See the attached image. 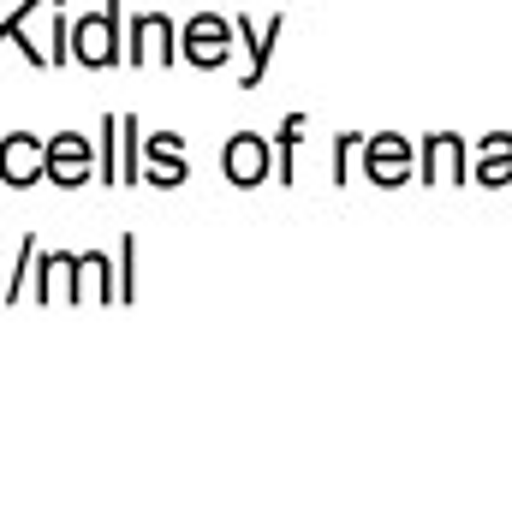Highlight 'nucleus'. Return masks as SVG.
<instances>
[{"instance_id":"obj_6","label":"nucleus","mask_w":512,"mask_h":512,"mask_svg":"<svg viewBox=\"0 0 512 512\" xmlns=\"http://www.w3.org/2000/svg\"><path fill=\"white\" fill-rule=\"evenodd\" d=\"M405 167H411V149H405L399 137H376V143H370V179H376V185L405 179Z\"/></svg>"},{"instance_id":"obj_8","label":"nucleus","mask_w":512,"mask_h":512,"mask_svg":"<svg viewBox=\"0 0 512 512\" xmlns=\"http://www.w3.org/2000/svg\"><path fill=\"white\" fill-rule=\"evenodd\" d=\"M167 60V18H143L137 24V48H131V60Z\"/></svg>"},{"instance_id":"obj_3","label":"nucleus","mask_w":512,"mask_h":512,"mask_svg":"<svg viewBox=\"0 0 512 512\" xmlns=\"http://www.w3.org/2000/svg\"><path fill=\"white\" fill-rule=\"evenodd\" d=\"M48 179H60V185H78V179H90V143L84 137H54L48 143Z\"/></svg>"},{"instance_id":"obj_7","label":"nucleus","mask_w":512,"mask_h":512,"mask_svg":"<svg viewBox=\"0 0 512 512\" xmlns=\"http://www.w3.org/2000/svg\"><path fill=\"white\" fill-rule=\"evenodd\" d=\"M149 155H155V161H149V179H161V185H179V179H185V161H173V155H179V137H161Z\"/></svg>"},{"instance_id":"obj_9","label":"nucleus","mask_w":512,"mask_h":512,"mask_svg":"<svg viewBox=\"0 0 512 512\" xmlns=\"http://www.w3.org/2000/svg\"><path fill=\"white\" fill-rule=\"evenodd\" d=\"M483 179H512V137H495L483 149Z\"/></svg>"},{"instance_id":"obj_2","label":"nucleus","mask_w":512,"mask_h":512,"mask_svg":"<svg viewBox=\"0 0 512 512\" xmlns=\"http://www.w3.org/2000/svg\"><path fill=\"white\" fill-rule=\"evenodd\" d=\"M0 173H6L12 185H30V179L48 173V149L30 143V137H6V143H0Z\"/></svg>"},{"instance_id":"obj_5","label":"nucleus","mask_w":512,"mask_h":512,"mask_svg":"<svg viewBox=\"0 0 512 512\" xmlns=\"http://www.w3.org/2000/svg\"><path fill=\"white\" fill-rule=\"evenodd\" d=\"M185 48H191V60H197V66H221V60H227V24L197 18V24L185 30Z\"/></svg>"},{"instance_id":"obj_4","label":"nucleus","mask_w":512,"mask_h":512,"mask_svg":"<svg viewBox=\"0 0 512 512\" xmlns=\"http://www.w3.org/2000/svg\"><path fill=\"white\" fill-rule=\"evenodd\" d=\"M227 173H233V185H256L268 173V143L262 137H233L227 143Z\"/></svg>"},{"instance_id":"obj_1","label":"nucleus","mask_w":512,"mask_h":512,"mask_svg":"<svg viewBox=\"0 0 512 512\" xmlns=\"http://www.w3.org/2000/svg\"><path fill=\"white\" fill-rule=\"evenodd\" d=\"M72 36H78V60H84V66H108V60H114V48H120V18H114V12L84 18Z\"/></svg>"}]
</instances>
